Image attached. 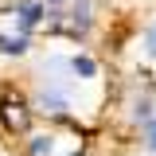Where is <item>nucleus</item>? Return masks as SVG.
Listing matches in <instances>:
<instances>
[{"label":"nucleus","instance_id":"nucleus-1","mask_svg":"<svg viewBox=\"0 0 156 156\" xmlns=\"http://www.w3.org/2000/svg\"><path fill=\"white\" fill-rule=\"evenodd\" d=\"M16 16H20V31L27 35V31L35 27L39 20H43V4H23V8H20V12H16Z\"/></svg>","mask_w":156,"mask_h":156},{"label":"nucleus","instance_id":"nucleus-2","mask_svg":"<svg viewBox=\"0 0 156 156\" xmlns=\"http://www.w3.org/2000/svg\"><path fill=\"white\" fill-rule=\"evenodd\" d=\"M0 51H4V55H23V51H27V35H23V31H20V35H4L0 39Z\"/></svg>","mask_w":156,"mask_h":156},{"label":"nucleus","instance_id":"nucleus-3","mask_svg":"<svg viewBox=\"0 0 156 156\" xmlns=\"http://www.w3.org/2000/svg\"><path fill=\"white\" fill-rule=\"evenodd\" d=\"M70 70H74V74H82V78H94V58H86V55H74L70 58Z\"/></svg>","mask_w":156,"mask_h":156},{"label":"nucleus","instance_id":"nucleus-4","mask_svg":"<svg viewBox=\"0 0 156 156\" xmlns=\"http://www.w3.org/2000/svg\"><path fill=\"white\" fill-rule=\"evenodd\" d=\"M51 148H55L51 136H31V152H35V156H51Z\"/></svg>","mask_w":156,"mask_h":156},{"label":"nucleus","instance_id":"nucleus-5","mask_svg":"<svg viewBox=\"0 0 156 156\" xmlns=\"http://www.w3.org/2000/svg\"><path fill=\"white\" fill-rule=\"evenodd\" d=\"M148 51H152V55H156V27H152V31H148Z\"/></svg>","mask_w":156,"mask_h":156},{"label":"nucleus","instance_id":"nucleus-6","mask_svg":"<svg viewBox=\"0 0 156 156\" xmlns=\"http://www.w3.org/2000/svg\"><path fill=\"white\" fill-rule=\"evenodd\" d=\"M78 20L86 23V0H78Z\"/></svg>","mask_w":156,"mask_h":156},{"label":"nucleus","instance_id":"nucleus-7","mask_svg":"<svg viewBox=\"0 0 156 156\" xmlns=\"http://www.w3.org/2000/svg\"><path fill=\"white\" fill-rule=\"evenodd\" d=\"M148 144H152V148H156V125H152V129H148Z\"/></svg>","mask_w":156,"mask_h":156}]
</instances>
